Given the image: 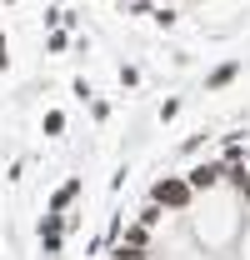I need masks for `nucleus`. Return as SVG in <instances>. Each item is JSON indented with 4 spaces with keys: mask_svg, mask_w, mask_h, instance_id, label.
<instances>
[{
    "mask_svg": "<svg viewBox=\"0 0 250 260\" xmlns=\"http://www.w3.org/2000/svg\"><path fill=\"white\" fill-rule=\"evenodd\" d=\"M75 200H80V175H70V180H65L60 190L50 195V210H55V215H65V210H70Z\"/></svg>",
    "mask_w": 250,
    "mask_h": 260,
    "instance_id": "423d86ee",
    "label": "nucleus"
},
{
    "mask_svg": "<svg viewBox=\"0 0 250 260\" xmlns=\"http://www.w3.org/2000/svg\"><path fill=\"white\" fill-rule=\"evenodd\" d=\"M150 200H155L160 210H185L190 200H195V185H190L185 175H165L150 185Z\"/></svg>",
    "mask_w": 250,
    "mask_h": 260,
    "instance_id": "f257e3e1",
    "label": "nucleus"
},
{
    "mask_svg": "<svg viewBox=\"0 0 250 260\" xmlns=\"http://www.w3.org/2000/svg\"><path fill=\"white\" fill-rule=\"evenodd\" d=\"M235 75H240V60H225V65H215V70L205 75V90H225V85H230Z\"/></svg>",
    "mask_w": 250,
    "mask_h": 260,
    "instance_id": "0eeeda50",
    "label": "nucleus"
},
{
    "mask_svg": "<svg viewBox=\"0 0 250 260\" xmlns=\"http://www.w3.org/2000/svg\"><path fill=\"white\" fill-rule=\"evenodd\" d=\"M225 160H245V145H240V135H225Z\"/></svg>",
    "mask_w": 250,
    "mask_h": 260,
    "instance_id": "9b49d317",
    "label": "nucleus"
},
{
    "mask_svg": "<svg viewBox=\"0 0 250 260\" xmlns=\"http://www.w3.org/2000/svg\"><path fill=\"white\" fill-rule=\"evenodd\" d=\"M175 115H180V100H165V105H160V125H165V120H175Z\"/></svg>",
    "mask_w": 250,
    "mask_h": 260,
    "instance_id": "2eb2a0df",
    "label": "nucleus"
},
{
    "mask_svg": "<svg viewBox=\"0 0 250 260\" xmlns=\"http://www.w3.org/2000/svg\"><path fill=\"white\" fill-rule=\"evenodd\" d=\"M40 250H45V260H60L65 250V220L55 210H45V220H40Z\"/></svg>",
    "mask_w": 250,
    "mask_h": 260,
    "instance_id": "f03ea898",
    "label": "nucleus"
},
{
    "mask_svg": "<svg viewBox=\"0 0 250 260\" xmlns=\"http://www.w3.org/2000/svg\"><path fill=\"white\" fill-rule=\"evenodd\" d=\"M110 260H140V255H135V250H125V245H115V250H110Z\"/></svg>",
    "mask_w": 250,
    "mask_h": 260,
    "instance_id": "dca6fc26",
    "label": "nucleus"
},
{
    "mask_svg": "<svg viewBox=\"0 0 250 260\" xmlns=\"http://www.w3.org/2000/svg\"><path fill=\"white\" fill-rule=\"evenodd\" d=\"M150 20H155L160 30H170V25H175V20H180V15H175V10H170V5H160V10H150Z\"/></svg>",
    "mask_w": 250,
    "mask_h": 260,
    "instance_id": "9d476101",
    "label": "nucleus"
},
{
    "mask_svg": "<svg viewBox=\"0 0 250 260\" xmlns=\"http://www.w3.org/2000/svg\"><path fill=\"white\" fill-rule=\"evenodd\" d=\"M0 70H10V45H5V35H0Z\"/></svg>",
    "mask_w": 250,
    "mask_h": 260,
    "instance_id": "f3484780",
    "label": "nucleus"
},
{
    "mask_svg": "<svg viewBox=\"0 0 250 260\" xmlns=\"http://www.w3.org/2000/svg\"><path fill=\"white\" fill-rule=\"evenodd\" d=\"M135 220H140V225H160V205H155V200H150V205H145V210H140Z\"/></svg>",
    "mask_w": 250,
    "mask_h": 260,
    "instance_id": "ddd939ff",
    "label": "nucleus"
},
{
    "mask_svg": "<svg viewBox=\"0 0 250 260\" xmlns=\"http://www.w3.org/2000/svg\"><path fill=\"white\" fill-rule=\"evenodd\" d=\"M45 50H50V55H65V50H70V35H65V30H50Z\"/></svg>",
    "mask_w": 250,
    "mask_h": 260,
    "instance_id": "1a4fd4ad",
    "label": "nucleus"
},
{
    "mask_svg": "<svg viewBox=\"0 0 250 260\" xmlns=\"http://www.w3.org/2000/svg\"><path fill=\"white\" fill-rule=\"evenodd\" d=\"M220 185H230V190L250 205V160H225V180H220Z\"/></svg>",
    "mask_w": 250,
    "mask_h": 260,
    "instance_id": "20e7f679",
    "label": "nucleus"
},
{
    "mask_svg": "<svg viewBox=\"0 0 250 260\" xmlns=\"http://www.w3.org/2000/svg\"><path fill=\"white\" fill-rule=\"evenodd\" d=\"M185 180L195 185V195H200V190H215L220 180H225V160H200V165H190Z\"/></svg>",
    "mask_w": 250,
    "mask_h": 260,
    "instance_id": "7ed1b4c3",
    "label": "nucleus"
},
{
    "mask_svg": "<svg viewBox=\"0 0 250 260\" xmlns=\"http://www.w3.org/2000/svg\"><path fill=\"white\" fill-rule=\"evenodd\" d=\"M40 130H45V135H65V110H45Z\"/></svg>",
    "mask_w": 250,
    "mask_h": 260,
    "instance_id": "6e6552de",
    "label": "nucleus"
},
{
    "mask_svg": "<svg viewBox=\"0 0 250 260\" xmlns=\"http://www.w3.org/2000/svg\"><path fill=\"white\" fill-rule=\"evenodd\" d=\"M5 5H15V0H5Z\"/></svg>",
    "mask_w": 250,
    "mask_h": 260,
    "instance_id": "a211bd4d",
    "label": "nucleus"
},
{
    "mask_svg": "<svg viewBox=\"0 0 250 260\" xmlns=\"http://www.w3.org/2000/svg\"><path fill=\"white\" fill-rule=\"evenodd\" d=\"M120 245H125V250H135V255L145 260V255H150V225H140V220H135V225H125Z\"/></svg>",
    "mask_w": 250,
    "mask_h": 260,
    "instance_id": "39448f33",
    "label": "nucleus"
},
{
    "mask_svg": "<svg viewBox=\"0 0 250 260\" xmlns=\"http://www.w3.org/2000/svg\"><path fill=\"white\" fill-rule=\"evenodd\" d=\"M90 115H95V120H110V100H95L90 95Z\"/></svg>",
    "mask_w": 250,
    "mask_h": 260,
    "instance_id": "4468645a",
    "label": "nucleus"
},
{
    "mask_svg": "<svg viewBox=\"0 0 250 260\" xmlns=\"http://www.w3.org/2000/svg\"><path fill=\"white\" fill-rule=\"evenodd\" d=\"M120 85H125V90H135V85H140V70H135V65H120Z\"/></svg>",
    "mask_w": 250,
    "mask_h": 260,
    "instance_id": "f8f14e48",
    "label": "nucleus"
}]
</instances>
